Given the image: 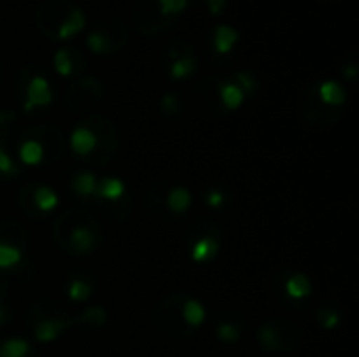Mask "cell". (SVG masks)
Segmentation results:
<instances>
[{
    "label": "cell",
    "mask_w": 359,
    "mask_h": 357,
    "mask_svg": "<svg viewBox=\"0 0 359 357\" xmlns=\"http://www.w3.org/2000/svg\"><path fill=\"white\" fill-rule=\"evenodd\" d=\"M259 343L265 347V349H269V351H278L282 345H280V337H278V332H276V328H271V326H265L261 332H259Z\"/></svg>",
    "instance_id": "7402d4cb"
},
{
    "label": "cell",
    "mask_w": 359,
    "mask_h": 357,
    "mask_svg": "<svg viewBox=\"0 0 359 357\" xmlns=\"http://www.w3.org/2000/svg\"><path fill=\"white\" fill-rule=\"evenodd\" d=\"M217 337H219L223 343H236V341L240 339V328L225 322V324H221V326L217 328Z\"/></svg>",
    "instance_id": "cb8c5ba5"
},
{
    "label": "cell",
    "mask_w": 359,
    "mask_h": 357,
    "mask_svg": "<svg viewBox=\"0 0 359 357\" xmlns=\"http://www.w3.org/2000/svg\"><path fill=\"white\" fill-rule=\"evenodd\" d=\"M74 189H76V194H80V196H90V194H95V189H97V179H95V175H93V173H80V175L74 179Z\"/></svg>",
    "instance_id": "ac0fdd59"
},
{
    "label": "cell",
    "mask_w": 359,
    "mask_h": 357,
    "mask_svg": "<svg viewBox=\"0 0 359 357\" xmlns=\"http://www.w3.org/2000/svg\"><path fill=\"white\" fill-rule=\"evenodd\" d=\"M29 345L23 339H8L0 345V357H27Z\"/></svg>",
    "instance_id": "e0dca14e"
},
{
    "label": "cell",
    "mask_w": 359,
    "mask_h": 357,
    "mask_svg": "<svg viewBox=\"0 0 359 357\" xmlns=\"http://www.w3.org/2000/svg\"><path fill=\"white\" fill-rule=\"evenodd\" d=\"M236 78H238L236 84H238L244 93H252V90H255L257 82H255V78H252L248 72H240V74H236Z\"/></svg>",
    "instance_id": "4316f807"
},
{
    "label": "cell",
    "mask_w": 359,
    "mask_h": 357,
    "mask_svg": "<svg viewBox=\"0 0 359 357\" xmlns=\"http://www.w3.org/2000/svg\"><path fill=\"white\" fill-rule=\"evenodd\" d=\"M19 261H21V250L11 246V244H2L0 242V269L15 267Z\"/></svg>",
    "instance_id": "d6986e66"
},
{
    "label": "cell",
    "mask_w": 359,
    "mask_h": 357,
    "mask_svg": "<svg viewBox=\"0 0 359 357\" xmlns=\"http://www.w3.org/2000/svg\"><path fill=\"white\" fill-rule=\"evenodd\" d=\"M84 25H86V17H84V13H82L80 8H74V11H69V15L63 19V23L59 25L57 36H59L61 40H67V38H72V36L80 34V32L84 29Z\"/></svg>",
    "instance_id": "3957f363"
},
{
    "label": "cell",
    "mask_w": 359,
    "mask_h": 357,
    "mask_svg": "<svg viewBox=\"0 0 359 357\" xmlns=\"http://www.w3.org/2000/svg\"><path fill=\"white\" fill-rule=\"evenodd\" d=\"M86 44H88V48H90L93 53H97V55H101V53H107V50H109V38H107L105 34H101V32H93V34H88Z\"/></svg>",
    "instance_id": "603a6c76"
},
{
    "label": "cell",
    "mask_w": 359,
    "mask_h": 357,
    "mask_svg": "<svg viewBox=\"0 0 359 357\" xmlns=\"http://www.w3.org/2000/svg\"><path fill=\"white\" fill-rule=\"evenodd\" d=\"M95 194H99L101 198H107V200H118L124 194V183L118 181V179H114V177L103 179V181L97 183Z\"/></svg>",
    "instance_id": "5bb4252c"
},
{
    "label": "cell",
    "mask_w": 359,
    "mask_h": 357,
    "mask_svg": "<svg viewBox=\"0 0 359 357\" xmlns=\"http://www.w3.org/2000/svg\"><path fill=\"white\" fill-rule=\"evenodd\" d=\"M90 292H93V288H90V284H86L84 280H74V282L69 284V290H67L69 299H74V301H78V303L86 301V299L90 297Z\"/></svg>",
    "instance_id": "44dd1931"
},
{
    "label": "cell",
    "mask_w": 359,
    "mask_h": 357,
    "mask_svg": "<svg viewBox=\"0 0 359 357\" xmlns=\"http://www.w3.org/2000/svg\"><path fill=\"white\" fill-rule=\"evenodd\" d=\"M286 295L290 299H305L311 295V282L303 274H297L286 282Z\"/></svg>",
    "instance_id": "4fadbf2b"
},
{
    "label": "cell",
    "mask_w": 359,
    "mask_h": 357,
    "mask_svg": "<svg viewBox=\"0 0 359 357\" xmlns=\"http://www.w3.org/2000/svg\"><path fill=\"white\" fill-rule=\"evenodd\" d=\"M65 326H67L65 320H44L36 326L34 337L38 343H50L65 330Z\"/></svg>",
    "instance_id": "8992f818"
},
{
    "label": "cell",
    "mask_w": 359,
    "mask_h": 357,
    "mask_svg": "<svg viewBox=\"0 0 359 357\" xmlns=\"http://www.w3.org/2000/svg\"><path fill=\"white\" fill-rule=\"evenodd\" d=\"M225 4H227V0H208V8H210L212 15H221Z\"/></svg>",
    "instance_id": "4dcf8cb0"
},
{
    "label": "cell",
    "mask_w": 359,
    "mask_h": 357,
    "mask_svg": "<svg viewBox=\"0 0 359 357\" xmlns=\"http://www.w3.org/2000/svg\"><path fill=\"white\" fill-rule=\"evenodd\" d=\"M6 118H13V114H0V122H4Z\"/></svg>",
    "instance_id": "836d02e7"
},
{
    "label": "cell",
    "mask_w": 359,
    "mask_h": 357,
    "mask_svg": "<svg viewBox=\"0 0 359 357\" xmlns=\"http://www.w3.org/2000/svg\"><path fill=\"white\" fill-rule=\"evenodd\" d=\"M166 204H168V210H172V213H185V210L191 206V194H189V189H185V187H175V189L168 194Z\"/></svg>",
    "instance_id": "7c38bea8"
},
{
    "label": "cell",
    "mask_w": 359,
    "mask_h": 357,
    "mask_svg": "<svg viewBox=\"0 0 359 357\" xmlns=\"http://www.w3.org/2000/svg\"><path fill=\"white\" fill-rule=\"evenodd\" d=\"M34 204H36L42 213H48V210L57 208L59 198H57V194H55L50 187L42 185V187H38V189L34 191Z\"/></svg>",
    "instance_id": "9a60e30c"
},
{
    "label": "cell",
    "mask_w": 359,
    "mask_h": 357,
    "mask_svg": "<svg viewBox=\"0 0 359 357\" xmlns=\"http://www.w3.org/2000/svg\"><path fill=\"white\" fill-rule=\"evenodd\" d=\"M217 252H219V242L215 238H200V240H196V244L191 248V259L198 263H204V261L215 259Z\"/></svg>",
    "instance_id": "9c48e42d"
},
{
    "label": "cell",
    "mask_w": 359,
    "mask_h": 357,
    "mask_svg": "<svg viewBox=\"0 0 359 357\" xmlns=\"http://www.w3.org/2000/svg\"><path fill=\"white\" fill-rule=\"evenodd\" d=\"M80 322H93V324H103L105 322V311L101 307H93V309H86L82 316H80Z\"/></svg>",
    "instance_id": "484cf974"
},
{
    "label": "cell",
    "mask_w": 359,
    "mask_h": 357,
    "mask_svg": "<svg viewBox=\"0 0 359 357\" xmlns=\"http://www.w3.org/2000/svg\"><path fill=\"white\" fill-rule=\"evenodd\" d=\"M219 97H221V103L227 109H238V107H242V103L246 99V93L236 82H223L219 86Z\"/></svg>",
    "instance_id": "5b68a950"
},
{
    "label": "cell",
    "mask_w": 359,
    "mask_h": 357,
    "mask_svg": "<svg viewBox=\"0 0 359 357\" xmlns=\"http://www.w3.org/2000/svg\"><path fill=\"white\" fill-rule=\"evenodd\" d=\"M318 95H320L322 103H326V105H343L345 99H347L345 88L339 82H334V80L322 82L320 88H318Z\"/></svg>",
    "instance_id": "277c9868"
},
{
    "label": "cell",
    "mask_w": 359,
    "mask_h": 357,
    "mask_svg": "<svg viewBox=\"0 0 359 357\" xmlns=\"http://www.w3.org/2000/svg\"><path fill=\"white\" fill-rule=\"evenodd\" d=\"M69 143H72V149H74L78 156H88V154L97 147V135H95V130L86 128V126H78V128L72 133Z\"/></svg>",
    "instance_id": "7a4b0ae2"
},
{
    "label": "cell",
    "mask_w": 359,
    "mask_h": 357,
    "mask_svg": "<svg viewBox=\"0 0 359 357\" xmlns=\"http://www.w3.org/2000/svg\"><path fill=\"white\" fill-rule=\"evenodd\" d=\"M339 322H341V318L334 311H322L320 314V324L324 328H334V326H339Z\"/></svg>",
    "instance_id": "f546056e"
},
{
    "label": "cell",
    "mask_w": 359,
    "mask_h": 357,
    "mask_svg": "<svg viewBox=\"0 0 359 357\" xmlns=\"http://www.w3.org/2000/svg\"><path fill=\"white\" fill-rule=\"evenodd\" d=\"M53 65H55V69H57V74H61V76H72V72H74V63H72V57H69V53L67 50H57L55 55H53Z\"/></svg>",
    "instance_id": "ffe728a7"
},
{
    "label": "cell",
    "mask_w": 359,
    "mask_h": 357,
    "mask_svg": "<svg viewBox=\"0 0 359 357\" xmlns=\"http://www.w3.org/2000/svg\"><path fill=\"white\" fill-rule=\"evenodd\" d=\"M170 78L172 80H185V78H189L194 72H196V61H194V57H181V59H175L172 63H170Z\"/></svg>",
    "instance_id": "2e32d148"
},
{
    "label": "cell",
    "mask_w": 359,
    "mask_h": 357,
    "mask_svg": "<svg viewBox=\"0 0 359 357\" xmlns=\"http://www.w3.org/2000/svg\"><path fill=\"white\" fill-rule=\"evenodd\" d=\"M0 173H2V175H15V173H17L13 160L8 158V154H6L2 147H0Z\"/></svg>",
    "instance_id": "f1b7e54d"
},
{
    "label": "cell",
    "mask_w": 359,
    "mask_h": 357,
    "mask_svg": "<svg viewBox=\"0 0 359 357\" xmlns=\"http://www.w3.org/2000/svg\"><path fill=\"white\" fill-rule=\"evenodd\" d=\"M53 101V93H50V86L46 82V78L42 76H34L25 88V105L23 109L29 112L34 107H44Z\"/></svg>",
    "instance_id": "6da1fadb"
},
{
    "label": "cell",
    "mask_w": 359,
    "mask_h": 357,
    "mask_svg": "<svg viewBox=\"0 0 359 357\" xmlns=\"http://www.w3.org/2000/svg\"><path fill=\"white\" fill-rule=\"evenodd\" d=\"M238 42V32L231 25H219L215 29V50L219 55H227L231 53V48Z\"/></svg>",
    "instance_id": "52a82bcc"
},
{
    "label": "cell",
    "mask_w": 359,
    "mask_h": 357,
    "mask_svg": "<svg viewBox=\"0 0 359 357\" xmlns=\"http://www.w3.org/2000/svg\"><path fill=\"white\" fill-rule=\"evenodd\" d=\"M355 74H358V72H355V67H349V69H347V76H349V80H353V78H355Z\"/></svg>",
    "instance_id": "d6a6232c"
},
{
    "label": "cell",
    "mask_w": 359,
    "mask_h": 357,
    "mask_svg": "<svg viewBox=\"0 0 359 357\" xmlns=\"http://www.w3.org/2000/svg\"><path fill=\"white\" fill-rule=\"evenodd\" d=\"M162 15H179L187 8V0H158Z\"/></svg>",
    "instance_id": "d4e9b609"
},
{
    "label": "cell",
    "mask_w": 359,
    "mask_h": 357,
    "mask_svg": "<svg viewBox=\"0 0 359 357\" xmlns=\"http://www.w3.org/2000/svg\"><path fill=\"white\" fill-rule=\"evenodd\" d=\"M162 105H164V109L170 114V112H175L177 109V99H175V95H166L164 99H162Z\"/></svg>",
    "instance_id": "1f68e13d"
},
{
    "label": "cell",
    "mask_w": 359,
    "mask_h": 357,
    "mask_svg": "<svg viewBox=\"0 0 359 357\" xmlns=\"http://www.w3.org/2000/svg\"><path fill=\"white\" fill-rule=\"evenodd\" d=\"M19 158H21V162L27 164V166L40 164L42 158H44V147H42V143H38V141H34V139L23 141L21 147H19Z\"/></svg>",
    "instance_id": "30bf717a"
},
{
    "label": "cell",
    "mask_w": 359,
    "mask_h": 357,
    "mask_svg": "<svg viewBox=\"0 0 359 357\" xmlns=\"http://www.w3.org/2000/svg\"><path fill=\"white\" fill-rule=\"evenodd\" d=\"M204 318H206V309H204V305L200 301L191 299V301L183 303V320H185L187 326L198 328V326H202Z\"/></svg>",
    "instance_id": "8fae6325"
},
{
    "label": "cell",
    "mask_w": 359,
    "mask_h": 357,
    "mask_svg": "<svg viewBox=\"0 0 359 357\" xmlns=\"http://www.w3.org/2000/svg\"><path fill=\"white\" fill-rule=\"evenodd\" d=\"M69 244H72V248H74L76 252L84 255V252H88V250L95 248L97 238H95V234H93L88 227H76V229L69 234Z\"/></svg>",
    "instance_id": "ba28073f"
},
{
    "label": "cell",
    "mask_w": 359,
    "mask_h": 357,
    "mask_svg": "<svg viewBox=\"0 0 359 357\" xmlns=\"http://www.w3.org/2000/svg\"><path fill=\"white\" fill-rule=\"evenodd\" d=\"M206 204H208L210 208L223 206V204H225V194H223L221 189H210V191L206 194Z\"/></svg>",
    "instance_id": "83f0119b"
}]
</instances>
